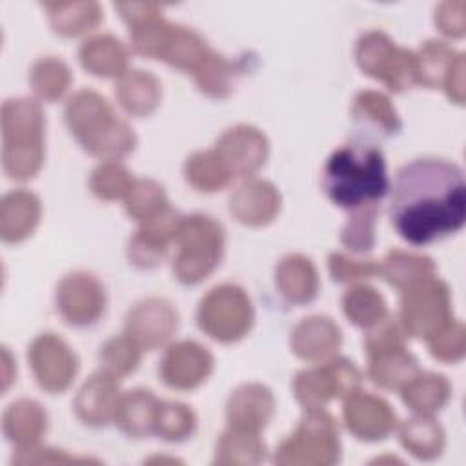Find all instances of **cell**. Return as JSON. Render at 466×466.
Wrapping results in <instances>:
<instances>
[{"label":"cell","instance_id":"f907efd6","mask_svg":"<svg viewBox=\"0 0 466 466\" xmlns=\"http://www.w3.org/2000/svg\"><path fill=\"white\" fill-rule=\"evenodd\" d=\"M442 87L453 102H457V104L464 102V55L462 53H459L455 62L451 64V67L442 82Z\"/></svg>","mask_w":466,"mask_h":466},{"label":"cell","instance_id":"3957f363","mask_svg":"<svg viewBox=\"0 0 466 466\" xmlns=\"http://www.w3.org/2000/svg\"><path fill=\"white\" fill-rule=\"evenodd\" d=\"M66 124L86 151L102 160H118L133 151L137 137L107 100L91 89L76 91L66 104Z\"/></svg>","mask_w":466,"mask_h":466},{"label":"cell","instance_id":"f6af8a7d","mask_svg":"<svg viewBox=\"0 0 466 466\" xmlns=\"http://www.w3.org/2000/svg\"><path fill=\"white\" fill-rule=\"evenodd\" d=\"M140 351L142 348L126 333L120 337H113L100 348V360L104 364L102 370L109 371L118 379L129 375L138 366Z\"/></svg>","mask_w":466,"mask_h":466},{"label":"cell","instance_id":"9c48e42d","mask_svg":"<svg viewBox=\"0 0 466 466\" xmlns=\"http://www.w3.org/2000/svg\"><path fill=\"white\" fill-rule=\"evenodd\" d=\"M451 320V297L444 280L426 277L402 289L399 322L408 335L431 339Z\"/></svg>","mask_w":466,"mask_h":466},{"label":"cell","instance_id":"1f68e13d","mask_svg":"<svg viewBox=\"0 0 466 466\" xmlns=\"http://www.w3.org/2000/svg\"><path fill=\"white\" fill-rule=\"evenodd\" d=\"M44 7L53 29L64 36L93 31L102 20V11L95 2H46Z\"/></svg>","mask_w":466,"mask_h":466},{"label":"cell","instance_id":"f35d334b","mask_svg":"<svg viewBox=\"0 0 466 466\" xmlns=\"http://www.w3.org/2000/svg\"><path fill=\"white\" fill-rule=\"evenodd\" d=\"M29 84L36 96L53 102L67 91L71 84V73L62 60L55 56H46L33 64L29 73Z\"/></svg>","mask_w":466,"mask_h":466},{"label":"cell","instance_id":"7bdbcfd3","mask_svg":"<svg viewBox=\"0 0 466 466\" xmlns=\"http://www.w3.org/2000/svg\"><path fill=\"white\" fill-rule=\"evenodd\" d=\"M195 426L197 417L189 406L160 400L153 433H157L164 441H184L195 431Z\"/></svg>","mask_w":466,"mask_h":466},{"label":"cell","instance_id":"4316f807","mask_svg":"<svg viewBox=\"0 0 466 466\" xmlns=\"http://www.w3.org/2000/svg\"><path fill=\"white\" fill-rule=\"evenodd\" d=\"M160 400L149 390H133L120 397L115 422L129 437H147L155 430Z\"/></svg>","mask_w":466,"mask_h":466},{"label":"cell","instance_id":"5bb4252c","mask_svg":"<svg viewBox=\"0 0 466 466\" xmlns=\"http://www.w3.org/2000/svg\"><path fill=\"white\" fill-rule=\"evenodd\" d=\"M178 315L166 299H146L137 302L126 317V335L142 350H157L166 344L177 329Z\"/></svg>","mask_w":466,"mask_h":466},{"label":"cell","instance_id":"2e32d148","mask_svg":"<svg viewBox=\"0 0 466 466\" xmlns=\"http://www.w3.org/2000/svg\"><path fill=\"white\" fill-rule=\"evenodd\" d=\"M213 370V355L195 340L171 344L160 362L162 380L175 390H193L200 386Z\"/></svg>","mask_w":466,"mask_h":466},{"label":"cell","instance_id":"836d02e7","mask_svg":"<svg viewBox=\"0 0 466 466\" xmlns=\"http://www.w3.org/2000/svg\"><path fill=\"white\" fill-rule=\"evenodd\" d=\"M266 457V444L255 431L228 428L217 441V464H258Z\"/></svg>","mask_w":466,"mask_h":466},{"label":"cell","instance_id":"c3c4849f","mask_svg":"<svg viewBox=\"0 0 466 466\" xmlns=\"http://www.w3.org/2000/svg\"><path fill=\"white\" fill-rule=\"evenodd\" d=\"M435 24L448 36L464 35V2H444L435 11Z\"/></svg>","mask_w":466,"mask_h":466},{"label":"cell","instance_id":"5b68a950","mask_svg":"<svg viewBox=\"0 0 466 466\" xmlns=\"http://www.w3.org/2000/svg\"><path fill=\"white\" fill-rule=\"evenodd\" d=\"M175 242L178 253L173 260V273L182 284L204 280L220 262L224 253V229L208 215L182 217Z\"/></svg>","mask_w":466,"mask_h":466},{"label":"cell","instance_id":"7dc6e473","mask_svg":"<svg viewBox=\"0 0 466 466\" xmlns=\"http://www.w3.org/2000/svg\"><path fill=\"white\" fill-rule=\"evenodd\" d=\"M328 268L331 279L337 282H357L379 275V262L351 258L344 253H331Z\"/></svg>","mask_w":466,"mask_h":466},{"label":"cell","instance_id":"7a4b0ae2","mask_svg":"<svg viewBox=\"0 0 466 466\" xmlns=\"http://www.w3.org/2000/svg\"><path fill=\"white\" fill-rule=\"evenodd\" d=\"M322 187L331 202L346 209L377 204L390 187L382 153L371 146L339 147L326 160Z\"/></svg>","mask_w":466,"mask_h":466},{"label":"cell","instance_id":"52a82bcc","mask_svg":"<svg viewBox=\"0 0 466 466\" xmlns=\"http://www.w3.org/2000/svg\"><path fill=\"white\" fill-rule=\"evenodd\" d=\"M197 320L200 329L211 339L235 342L249 331L253 324V306L240 286L220 284L202 297Z\"/></svg>","mask_w":466,"mask_h":466},{"label":"cell","instance_id":"277c9868","mask_svg":"<svg viewBox=\"0 0 466 466\" xmlns=\"http://www.w3.org/2000/svg\"><path fill=\"white\" fill-rule=\"evenodd\" d=\"M2 164L15 180L33 178L44 162V113L29 98H11L2 106Z\"/></svg>","mask_w":466,"mask_h":466},{"label":"cell","instance_id":"4dcf8cb0","mask_svg":"<svg viewBox=\"0 0 466 466\" xmlns=\"http://www.w3.org/2000/svg\"><path fill=\"white\" fill-rule=\"evenodd\" d=\"M419 371V362L406 346L386 350L368 357V375L370 379L386 390H400L415 373Z\"/></svg>","mask_w":466,"mask_h":466},{"label":"cell","instance_id":"ba28073f","mask_svg":"<svg viewBox=\"0 0 466 466\" xmlns=\"http://www.w3.org/2000/svg\"><path fill=\"white\" fill-rule=\"evenodd\" d=\"M355 58L368 76L380 80L395 93L417 84L415 53L395 46L382 31H368L362 35L355 47Z\"/></svg>","mask_w":466,"mask_h":466},{"label":"cell","instance_id":"cb8c5ba5","mask_svg":"<svg viewBox=\"0 0 466 466\" xmlns=\"http://www.w3.org/2000/svg\"><path fill=\"white\" fill-rule=\"evenodd\" d=\"M2 428L9 442L16 450L31 448L40 442L47 428V415L44 408L31 399H20L7 406L2 417Z\"/></svg>","mask_w":466,"mask_h":466},{"label":"cell","instance_id":"e575fe53","mask_svg":"<svg viewBox=\"0 0 466 466\" xmlns=\"http://www.w3.org/2000/svg\"><path fill=\"white\" fill-rule=\"evenodd\" d=\"M238 75L240 66L237 62L211 51L193 76L202 93L211 98H226L235 89Z\"/></svg>","mask_w":466,"mask_h":466},{"label":"cell","instance_id":"f546056e","mask_svg":"<svg viewBox=\"0 0 466 466\" xmlns=\"http://www.w3.org/2000/svg\"><path fill=\"white\" fill-rule=\"evenodd\" d=\"M400 444L417 459L433 461L444 450V430L431 415H419L406 419L399 426Z\"/></svg>","mask_w":466,"mask_h":466},{"label":"cell","instance_id":"484cf974","mask_svg":"<svg viewBox=\"0 0 466 466\" xmlns=\"http://www.w3.org/2000/svg\"><path fill=\"white\" fill-rule=\"evenodd\" d=\"M80 64L95 76L120 78L127 71V49L111 35L86 40L78 51Z\"/></svg>","mask_w":466,"mask_h":466},{"label":"cell","instance_id":"603a6c76","mask_svg":"<svg viewBox=\"0 0 466 466\" xmlns=\"http://www.w3.org/2000/svg\"><path fill=\"white\" fill-rule=\"evenodd\" d=\"M40 200L25 189L7 193L0 204V235L5 242L27 238L40 220Z\"/></svg>","mask_w":466,"mask_h":466},{"label":"cell","instance_id":"9a60e30c","mask_svg":"<svg viewBox=\"0 0 466 466\" xmlns=\"http://www.w3.org/2000/svg\"><path fill=\"white\" fill-rule=\"evenodd\" d=\"M182 215L169 204L153 217L140 222L138 231L129 240V260L140 268H155L162 262L167 244L175 240Z\"/></svg>","mask_w":466,"mask_h":466},{"label":"cell","instance_id":"ffe728a7","mask_svg":"<svg viewBox=\"0 0 466 466\" xmlns=\"http://www.w3.org/2000/svg\"><path fill=\"white\" fill-rule=\"evenodd\" d=\"M280 209L277 187L260 178H248L229 197L231 215L246 226H264L275 218Z\"/></svg>","mask_w":466,"mask_h":466},{"label":"cell","instance_id":"816d5d0a","mask_svg":"<svg viewBox=\"0 0 466 466\" xmlns=\"http://www.w3.org/2000/svg\"><path fill=\"white\" fill-rule=\"evenodd\" d=\"M11 366V362H9V351H7V348H4V390H7V386H9V380H11V375H7V368Z\"/></svg>","mask_w":466,"mask_h":466},{"label":"cell","instance_id":"8992f818","mask_svg":"<svg viewBox=\"0 0 466 466\" xmlns=\"http://www.w3.org/2000/svg\"><path fill=\"white\" fill-rule=\"evenodd\" d=\"M340 457L337 420L326 410H309L275 450L277 464L329 466Z\"/></svg>","mask_w":466,"mask_h":466},{"label":"cell","instance_id":"ac0fdd59","mask_svg":"<svg viewBox=\"0 0 466 466\" xmlns=\"http://www.w3.org/2000/svg\"><path fill=\"white\" fill-rule=\"evenodd\" d=\"M120 397L118 377L100 370L82 384L73 408L84 424L104 426L109 420H115Z\"/></svg>","mask_w":466,"mask_h":466},{"label":"cell","instance_id":"ee69618b","mask_svg":"<svg viewBox=\"0 0 466 466\" xmlns=\"http://www.w3.org/2000/svg\"><path fill=\"white\" fill-rule=\"evenodd\" d=\"M164 187L149 178H138L133 182L129 193L124 198V206L129 217L142 222L167 206Z\"/></svg>","mask_w":466,"mask_h":466},{"label":"cell","instance_id":"e0dca14e","mask_svg":"<svg viewBox=\"0 0 466 466\" xmlns=\"http://www.w3.org/2000/svg\"><path fill=\"white\" fill-rule=\"evenodd\" d=\"M342 417L348 430L360 441L386 439L397 422L391 406L384 399L360 390L344 397Z\"/></svg>","mask_w":466,"mask_h":466},{"label":"cell","instance_id":"6da1fadb","mask_svg":"<svg viewBox=\"0 0 466 466\" xmlns=\"http://www.w3.org/2000/svg\"><path fill=\"white\" fill-rule=\"evenodd\" d=\"M390 215L399 235L415 246L455 233L466 217L462 171L442 158H417L402 166Z\"/></svg>","mask_w":466,"mask_h":466},{"label":"cell","instance_id":"74e56055","mask_svg":"<svg viewBox=\"0 0 466 466\" xmlns=\"http://www.w3.org/2000/svg\"><path fill=\"white\" fill-rule=\"evenodd\" d=\"M184 175L186 180L198 191H217L228 186L231 180V175L220 162L215 149L211 151H197L187 157L184 164Z\"/></svg>","mask_w":466,"mask_h":466},{"label":"cell","instance_id":"d6986e66","mask_svg":"<svg viewBox=\"0 0 466 466\" xmlns=\"http://www.w3.org/2000/svg\"><path fill=\"white\" fill-rule=\"evenodd\" d=\"M275 399L269 388L251 382L238 386L228 399L226 417L229 428L258 433L271 419Z\"/></svg>","mask_w":466,"mask_h":466},{"label":"cell","instance_id":"bcb514c9","mask_svg":"<svg viewBox=\"0 0 466 466\" xmlns=\"http://www.w3.org/2000/svg\"><path fill=\"white\" fill-rule=\"evenodd\" d=\"M430 353L442 362H457L464 357L466 335L464 326L459 320H450L431 339H428Z\"/></svg>","mask_w":466,"mask_h":466},{"label":"cell","instance_id":"f1b7e54d","mask_svg":"<svg viewBox=\"0 0 466 466\" xmlns=\"http://www.w3.org/2000/svg\"><path fill=\"white\" fill-rule=\"evenodd\" d=\"M404 404L419 415H433L450 399L451 388L444 375L417 371L402 388Z\"/></svg>","mask_w":466,"mask_h":466},{"label":"cell","instance_id":"8fae6325","mask_svg":"<svg viewBox=\"0 0 466 466\" xmlns=\"http://www.w3.org/2000/svg\"><path fill=\"white\" fill-rule=\"evenodd\" d=\"M27 359L38 386L49 393L67 390L78 371V359L71 348L55 333H42L33 339Z\"/></svg>","mask_w":466,"mask_h":466},{"label":"cell","instance_id":"4fadbf2b","mask_svg":"<svg viewBox=\"0 0 466 466\" xmlns=\"http://www.w3.org/2000/svg\"><path fill=\"white\" fill-rule=\"evenodd\" d=\"M106 306L102 284L89 273L76 271L66 275L56 286V308L73 326L93 324Z\"/></svg>","mask_w":466,"mask_h":466},{"label":"cell","instance_id":"d4e9b609","mask_svg":"<svg viewBox=\"0 0 466 466\" xmlns=\"http://www.w3.org/2000/svg\"><path fill=\"white\" fill-rule=\"evenodd\" d=\"M275 282L282 297L293 304H306L317 297L319 275L304 255L284 257L275 271Z\"/></svg>","mask_w":466,"mask_h":466},{"label":"cell","instance_id":"681fc988","mask_svg":"<svg viewBox=\"0 0 466 466\" xmlns=\"http://www.w3.org/2000/svg\"><path fill=\"white\" fill-rule=\"evenodd\" d=\"M91 459H78L73 455H67L62 450L53 448H22L16 450V455L13 457L15 464H40V462H89Z\"/></svg>","mask_w":466,"mask_h":466},{"label":"cell","instance_id":"7402d4cb","mask_svg":"<svg viewBox=\"0 0 466 466\" xmlns=\"http://www.w3.org/2000/svg\"><path fill=\"white\" fill-rule=\"evenodd\" d=\"M211 51L213 49H209V46L198 33L169 22L157 58L195 75L211 55Z\"/></svg>","mask_w":466,"mask_h":466},{"label":"cell","instance_id":"d6a6232c","mask_svg":"<svg viewBox=\"0 0 466 466\" xmlns=\"http://www.w3.org/2000/svg\"><path fill=\"white\" fill-rule=\"evenodd\" d=\"M433 271L435 266L431 258L402 249H391L379 262V275L400 291L426 277H431Z\"/></svg>","mask_w":466,"mask_h":466},{"label":"cell","instance_id":"30bf717a","mask_svg":"<svg viewBox=\"0 0 466 466\" xmlns=\"http://www.w3.org/2000/svg\"><path fill=\"white\" fill-rule=\"evenodd\" d=\"M360 371L342 357H331L313 368L302 370L293 380V391L299 404L309 410H324L333 399H342L360 386Z\"/></svg>","mask_w":466,"mask_h":466},{"label":"cell","instance_id":"60d3db41","mask_svg":"<svg viewBox=\"0 0 466 466\" xmlns=\"http://www.w3.org/2000/svg\"><path fill=\"white\" fill-rule=\"evenodd\" d=\"M377 211V204H366L351 209V215L340 231V240L348 249L364 253L373 248Z\"/></svg>","mask_w":466,"mask_h":466},{"label":"cell","instance_id":"ab89813d","mask_svg":"<svg viewBox=\"0 0 466 466\" xmlns=\"http://www.w3.org/2000/svg\"><path fill=\"white\" fill-rule=\"evenodd\" d=\"M353 115L357 120L375 126L384 135L395 133L400 127V120L395 107L391 106L390 98L379 91H360L355 96Z\"/></svg>","mask_w":466,"mask_h":466},{"label":"cell","instance_id":"d590c367","mask_svg":"<svg viewBox=\"0 0 466 466\" xmlns=\"http://www.w3.org/2000/svg\"><path fill=\"white\" fill-rule=\"evenodd\" d=\"M342 309L344 315L360 328H371L388 315L382 295L366 284H355L344 293Z\"/></svg>","mask_w":466,"mask_h":466},{"label":"cell","instance_id":"8d00e7d4","mask_svg":"<svg viewBox=\"0 0 466 466\" xmlns=\"http://www.w3.org/2000/svg\"><path fill=\"white\" fill-rule=\"evenodd\" d=\"M457 55L459 53H455L448 44L441 40L424 42L415 53L417 84H422L426 87L442 86Z\"/></svg>","mask_w":466,"mask_h":466},{"label":"cell","instance_id":"83f0119b","mask_svg":"<svg viewBox=\"0 0 466 466\" xmlns=\"http://www.w3.org/2000/svg\"><path fill=\"white\" fill-rule=\"evenodd\" d=\"M115 95L127 113L146 116L153 113L160 102V84L149 71L131 69L116 80Z\"/></svg>","mask_w":466,"mask_h":466},{"label":"cell","instance_id":"44dd1931","mask_svg":"<svg viewBox=\"0 0 466 466\" xmlns=\"http://www.w3.org/2000/svg\"><path fill=\"white\" fill-rule=\"evenodd\" d=\"M342 333L339 326L324 315L302 319L291 331L289 344L297 357L311 362L331 359L340 348Z\"/></svg>","mask_w":466,"mask_h":466},{"label":"cell","instance_id":"7c38bea8","mask_svg":"<svg viewBox=\"0 0 466 466\" xmlns=\"http://www.w3.org/2000/svg\"><path fill=\"white\" fill-rule=\"evenodd\" d=\"M268 140L253 126L238 124L226 129L215 144V153L231 175L251 178L268 158Z\"/></svg>","mask_w":466,"mask_h":466},{"label":"cell","instance_id":"b9f144b4","mask_svg":"<svg viewBox=\"0 0 466 466\" xmlns=\"http://www.w3.org/2000/svg\"><path fill=\"white\" fill-rule=\"evenodd\" d=\"M135 178L118 160H104L95 167L89 178L91 191L102 200L126 198Z\"/></svg>","mask_w":466,"mask_h":466}]
</instances>
